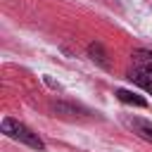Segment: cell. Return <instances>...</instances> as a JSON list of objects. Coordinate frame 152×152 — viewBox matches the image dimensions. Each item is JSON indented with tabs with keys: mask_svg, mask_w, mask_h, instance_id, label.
Returning <instances> with one entry per match:
<instances>
[{
	"mask_svg": "<svg viewBox=\"0 0 152 152\" xmlns=\"http://www.w3.org/2000/svg\"><path fill=\"white\" fill-rule=\"evenodd\" d=\"M2 133H5L7 138H12V140H19V142H24V145L38 150V152L45 150V142L40 140V135H38L36 131H31L26 124L17 121V119H10V116L2 119Z\"/></svg>",
	"mask_w": 152,
	"mask_h": 152,
	"instance_id": "cell-1",
	"label": "cell"
},
{
	"mask_svg": "<svg viewBox=\"0 0 152 152\" xmlns=\"http://www.w3.org/2000/svg\"><path fill=\"white\" fill-rule=\"evenodd\" d=\"M124 124H126V126H128L133 133H138L142 140L152 142V121L140 119V116H126V119H124Z\"/></svg>",
	"mask_w": 152,
	"mask_h": 152,
	"instance_id": "cell-2",
	"label": "cell"
},
{
	"mask_svg": "<svg viewBox=\"0 0 152 152\" xmlns=\"http://www.w3.org/2000/svg\"><path fill=\"white\" fill-rule=\"evenodd\" d=\"M128 78H131L135 86H140L145 93L152 95V74H150V71H145V69H140V66H133V69L128 71Z\"/></svg>",
	"mask_w": 152,
	"mask_h": 152,
	"instance_id": "cell-3",
	"label": "cell"
},
{
	"mask_svg": "<svg viewBox=\"0 0 152 152\" xmlns=\"http://www.w3.org/2000/svg\"><path fill=\"white\" fill-rule=\"evenodd\" d=\"M116 97H119L121 102H126V104L147 107V100H145V97H140V95H135V93H131V90H124V88H119V90H116Z\"/></svg>",
	"mask_w": 152,
	"mask_h": 152,
	"instance_id": "cell-4",
	"label": "cell"
},
{
	"mask_svg": "<svg viewBox=\"0 0 152 152\" xmlns=\"http://www.w3.org/2000/svg\"><path fill=\"white\" fill-rule=\"evenodd\" d=\"M88 55H90V59L93 62H97L100 66H109V62H107V55H104V50H102V45L100 43H90L88 45Z\"/></svg>",
	"mask_w": 152,
	"mask_h": 152,
	"instance_id": "cell-5",
	"label": "cell"
},
{
	"mask_svg": "<svg viewBox=\"0 0 152 152\" xmlns=\"http://www.w3.org/2000/svg\"><path fill=\"white\" fill-rule=\"evenodd\" d=\"M133 59H135V66H140V69H145V71L152 74V52L150 50H135Z\"/></svg>",
	"mask_w": 152,
	"mask_h": 152,
	"instance_id": "cell-6",
	"label": "cell"
}]
</instances>
